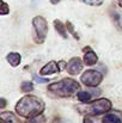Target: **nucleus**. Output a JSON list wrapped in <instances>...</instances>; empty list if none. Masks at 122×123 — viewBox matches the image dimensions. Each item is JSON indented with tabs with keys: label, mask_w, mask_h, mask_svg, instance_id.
<instances>
[{
	"label": "nucleus",
	"mask_w": 122,
	"mask_h": 123,
	"mask_svg": "<svg viewBox=\"0 0 122 123\" xmlns=\"http://www.w3.org/2000/svg\"><path fill=\"white\" fill-rule=\"evenodd\" d=\"M34 90V84L31 81H24L22 82L20 85V91L22 92H25V93H29Z\"/></svg>",
	"instance_id": "nucleus-16"
},
{
	"label": "nucleus",
	"mask_w": 122,
	"mask_h": 123,
	"mask_svg": "<svg viewBox=\"0 0 122 123\" xmlns=\"http://www.w3.org/2000/svg\"><path fill=\"white\" fill-rule=\"evenodd\" d=\"M1 123H4V122H2V121H1Z\"/></svg>",
	"instance_id": "nucleus-24"
},
{
	"label": "nucleus",
	"mask_w": 122,
	"mask_h": 123,
	"mask_svg": "<svg viewBox=\"0 0 122 123\" xmlns=\"http://www.w3.org/2000/svg\"><path fill=\"white\" fill-rule=\"evenodd\" d=\"M61 0H50V4H53V5H56V4H59Z\"/></svg>",
	"instance_id": "nucleus-22"
},
{
	"label": "nucleus",
	"mask_w": 122,
	"mask_h": 123,
	"mask_svg": "<svg viewBox=\"0 0 122 123\" xmlns=\"http://www.w3.org/2000/svg\"><path fill=\"white\" fill-rule=\"evenodd\" d=\"M79 1L83 4L90 5V6H101L104 0H79Z\"/></svg>",
	"instance_id": "nucleus-18"
},
{
	"label": "nucleus",
	"mask_w": 122,
	"mask_h": 123,
	"mask_svg": "<svg viewBox=\"0 0 122 123\" xmlns=\"http://www.w3.org/2000/svg\"><path fill=\"white\" fill-rule=\"evenodd\" d=\"M60 72V67H59V62L56 61H49L48 63H45L40 71L41 75H51L55 73Z\"/></svg>",
	"instance_id": "nucleus-8"
},
{
	"label": "nucleus",
	"mask_w": 122,
	"mask_h": 123,
	"mask_svg": "<svg viewBox=\"0 0 122 123\" xmlns=\"http://www.w3.org/2000/svg\"><path fill=\"white\" fill-rule=\"evenodd\" d=\"M111 102L107 98H99L96 99L91 103H86V105L84 106V109L80 111H84L86 115H92V116H97V115H102V114H107L108 111L111 110Z\"/></svg>",
	"instance_id": "nucleus-3"
},
{
	"label": "nucleus",
	"mask_w": 122,
	"mask_h": 123,
	"mask_svg": "<svg viewBox=\"0 0 122 123\" xmlns=\"http://www.w3.org/2000/svg\"><path fill=\"white\" fill-rule=\"evenodd\" d=\"M79 82L72 78H64L62 80L53 82L48 86V92L61 98H68L79 92Z\"/></svg>",
	"instance_id": "nucleus-2"
},
{
	"label": "nucleus",
	"mask_w": 122,
	"mask_h": 123,
	"mask_svg": "<svg viewBox=\"0 0 122 123\" xmlns=\"http://www.w3.org/2000/svg\"><path fill=\"white\" fill-rule=\"evenodd\" d=\"M44 111V102L32 94L22 97L16 104V112L25 118H32L42 115Z\"/></svg>",
	"instance_id": "nucleus-1"
},
{
	"label": "nucleus",
	"mask_w": 122,
	"mask_h": 123,
	"mask_svg": "<svg viewBox=\"0 0 122 123\" xmlns=\"http://www.w3.org/2000/svg\"><path fill=\"white\" fill-rule=\"evenodd\" d=\"M92 97H93V94L90 91H79L77 93V98L83 103H89Z\"/></svg>",
	"instance_id": "nucleus-13"
},
{
	"label": "nucleus",
	"mask_w": 122,
	"mask_h": 123,
	"mask_svg": "<svg viewBox=\"0 0 122 123\" xmlns=\"http://www.w3.org/2000/svg\"><path fill=\"white\" fill-rule=\"evenodd\" d=\"M5 106H6V100H5V98H1L0 99V108L4 109Z\"/></svg>",
	"instance_id": "nucleus-21"
},
{
	"label": "nucleus",
	"mask_w": 122,
	"mask_h": 123,
	"mask_svg": "<svg viewBox=\"0 0 122 123\" xmlns=\"http://www.w3.org/2000/svg\"><path fill=\"white\" fill-rule=\"evenodd\" d=\"M66 71L71 74V75H77L83 71V62L79 57H72L66 67Z\"/></svg>",
	"instance_id": "nucleus-6"
},
{
	"label": "nucleus",
	"mask_w": 122,
	"mask_h": 123,
	"mask_svg": "<svg viewBox=\"0 0 122 123\" xmlns=\"http://www.w3.org/2000/svg\"><path fill=\"white\" fill-rule=\"evenodd\" d=\"M83 51H84V65H86V66H93V65L97 63L98 56H97V54L90 47H85L83 49Z\"/></svg>",
	"instance_id": "nucleus-7"
},
{
	"label": "nucleus",
	"mask_w": 122,
	"mask_h": 123,
	"mask_svg": "<svg viewBox=\"0 0 122 123\" xmlns=\"http://www.w3.org/2000/svg\"><path fill=\"white\" fill-rule=\"evenodd\" d=\"M54 28H55V30L58 31V34H59L62 38H67V37H68L67 28H66V25H65V24H62V22H61V20L55 19V20H54Z\"/></svg>",
	"instance_id": "nucleus-11"
},
{
	"label": "nucleus",
	"mask_w": 122,
	"mask_h": 123,
	"mask_svg": "<svg viewBox=\"0 0 122 123\" xmlns=\"http://www.w3.org/2000/svg\"><path fill=\"white\" fill-rule=\"evenodd\" d=\"M111 18L115 23V26L122 31V16L117 11H111Z\"/></svg>",
	"instance_id": "nucleus-14"
},
{
	"label": "nucleus",
	"mask_w": 122,
	"mask_h": 123,
	"mask_svg": "<svg viewBox=\"0 0 122 123\" xmlns=\"http://www.w3.org/2000/svg\"><path fill=\"white\" fill-rule=\"evenodd\" d=\"M117 1H119V6L122 7V0H117Z\"/></svg>",
	"instance_id": "nucleus-23"
},
{
	"label": "nucleus",
	"mask_w": 122,
	"mask_h": 123,
	"mask_svg": "<svg viewBox=\"0 0 122 123\" xmlns=\"http://www.w3.org/2000/svg\"><path fill=\"white\" fill-rule=\"evenodd\" d=\"M80 80L85 86L96 87V86H98V85L102 82L103 75H102V73H99L98 71L89 69V71H86V72H84V73L81 74Z\"/></svg>",
	"instance_id": "nucleus-5"
},
{
	"label": "nucleus",
	"mask_w": 122,
	"mask_h": 123,
	"mask_svg": "<svg viewBox=\"0 0 122 123\" xmlns=\"http://www.w3.org/2000/svg\"><path fill=\"white\" fill-rule=\"evenodd\" d=\"M8 13H10V6L4 0H1L0 1V14L1 16H6Z\"/></svg>",
	"instance_id": "nucleus-17"
},
{
	"label": "nucleus",
	"mask_w": 122,
	"mask_h": 123,
	"mask_svg": "<svg viewBox=\"0 0 122 123\" xmlns=\"http://www.w3.org/2000/svg\"><path fill=\"white\" fill-rule=\"evenodd\" d=\"M26 123H44V117L40 115V116H36V117H32V118H29Z\"/></svg>",
	"instance_id": "nucleus-19"
},
{
	"label": "nucleus",
	"mask_w": 122,
	"mask_h": 123,
	"mask_svg": "<svg viewBox=\"0 0 122 123\" xmlns=\"http://www.w3.org/2000/svg\"><path fill=\"white\" fill-rule=\"evenodd\" d=\"M66 28H67V31H68V34H71L76 40H78L79 41V38H80V36L77 34V31H76V29H74V25L72 24V22H70V20H67V23H66Z\"/></svg>",
	"instance_id": "nucleus-15"
},
{
	"label": "nucleus",
	"mask_w": 122,
	"mask_h": 123,
	"mask_svg": "<svg viewBox=\"0 0 122 123\" xmlns=\"http://www.w3.org/2000/svg\"><path fill=\"white\" fill-rule=\"evenodd\" d=\"M103 123H122V114L120 111H115V112H110L107 114L103 120Z\"/></svg>",
	"instance_id": "nucleus-9"
},
{
	"label": "nucleus",
	"mask_w": 122,
	"mask_h": 123,
	"mask_svg": "<svg viewBox=\"0 0 122 123\" xmlns=\"http://www.w3.org/2000/svg\"><path fill=\"white\" fill-rule=\"evenodd\" d=\"M32 26L36 32V43L42 44L45 41L48 34V23L42 16H36L32 18Z\"/></svg>",
	"instance_id": "nucleus-4"
},
{
	"label": "nucleus",
	"mask_w": 122,
	"mask_h": 123,
	"mask_svg": "<svg viewBox=\"0 0 122 123\" xmlns=\"http://www.w3.org/2000/svg\"><path fill=\"white\" fill-rule=\"evenodd\" d=\"M0 118L4 123H20L18 117L13 112H10V111H2L0 114Z\"/></svg>",
	"instance_id": "nucleus-10"
},
{
	"label": "nucleus",
	"mask_w": 122,
	"mask_h": 123,
	"mask_svg": "<svg viewBox=\"0 0 122 123\" xmlns=\"http://www.w3.org/2000/svg\"><path fill=\"white\" fill-rule=\"evenodd\" d=\"M32 78H34V81H36L37 84H45V82L49 81V78H41V77L36 75V74Z\"/></svg>",
	"instance_id": "nucleus-20"
},
{
	"label": "nucleus",
	"mask_w": 122,
	"mask_h": 123,
	"mask_svg": "<svg viewBox=\"0 0 122 123\" xmlns=\"http://www.w3.org/2000/svg\"><path fill=\"white\" fill-rule=\"evenodd\" d=\"M6 60L12 67H17V66H19V63L22 61V56L18 53H10V54H7Z\"/></svg>",
	"instance_id": "nucleus-12"
}]
</instances>
